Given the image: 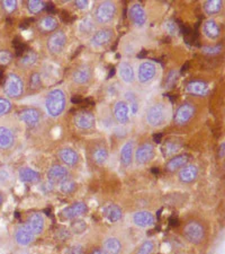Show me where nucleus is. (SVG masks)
I'll list each match as a JSON object with an SVG mask.
<instances>
[{
	"mask_svg": "<svg viewBox=\"0 0 225 254\" xmlns=\"http://www.w3.org/2000/svg\"><path fill=\"white\" fill-rule=\"evenodd\" d=\"M69 172L62 165H53L47 171V179L51 183H61L67 180Z\"/></svg>",
	"mask_w": 225,
	"mask_h": 254,
	"instance_id": "16",
	"label": "nucleus"
},
{
	"mask_svg": "<svg viewBox=\"0 0 225 254\" xmlns=\"http://www.w3.org/2000/svg\"><path fill=\"white\" fill-rule=\"evenodd\" d=\"M125 103L128 104L130 112L133 114H136L138 111V100L137 96L132 91H128L125 93Z\"/></svg>",
	"mask_w": 225,
	"mask_h": 254,
	"instance_id": "36",
	"label": "nucleus"
},
{
	"mask_svg": "<svg viewBox=\"0 0 225 254\" xmlns=\"http://www.w3.org/2000/svg\"><path fill=\"white\" fill-rule=\"evenodd\" d=\"M163 28H165V31L171 36L178 35V33L180 31V27L177 24V22H175L173 19L166 20V22L163 23Z\"/></svg>",
	"mask_w": 225,
	"mask_h": 254,
	"instance_id": "37",
	"label": "nucleus"
},
{
	"mask_svg": "<svg viewBox=\"0 0 225 254\" xmlns=\"http://www.w3.org/2000/svg\"><path fill=\"white\" fill-rule=\"evenodd\" d=\"M67 44V35L62 31H56L47 40V49L53 55H59Z\"/></svg>",
	"mask_w": 225,
	"mask_h": 254,
	"instance_id": "6",
	"label": "nucleus"
},
{
	"mask_svg": "<svg viewBox=\"0 0 225 254\" xmlns=\"http://www.w3.org/2000/svg\"><path fill=\"white\" fill-rule=\"evenodd\" d=\"M27 8L32 14H39L42 10H44L45 2L41 1V0H31L27 3Z\"/></svg>",
	"mask_w": 225,
	"mask_h": 254,
	"instance_id": "41",
	"label": "nucleus"
},
{
	"mask_svg": "<svg viewBox=\"0 0 225 254\" xmlns=\"http://www.w3.org/2000/svg\"><path fill=\"white\" fill-rule=\"evenodd\" d=\"M177 77H178V72L176 70H171L169 73H168L166 78V87L167 88L173 87V86L176 84V81H177Z\"/></svg>",
	"mask_w": 225,
	"mask_h": 254,
	"instance_id": "46",
	"label": "nucleus"
},
{
	"mask_svg": "<svg viewBox=\"0 0 225 254\" xmlns=\"http://www.w3.org/2000/svg\"><path fill=\"white\" fill-rule=\"evenodd\" d=\"M223 7V2L221 0H208L204 3V9L208 15H215L221 11Z\"/></svg>",
	"mask_w": 225,
	"mask_h": 254,
	"instance_id": "35",
	"label": "nucleus"
},
{
	"mask_svg": "<svg viewBox=\"0 0 225 254\" xmlns=\"http://www.w3.org/2000/svg\"><path fill=\"white\" fill-rule=\"evenodd\" d=\"M222 50H223V48L221 44H219V46H206L203 48V52L208 56L220 55V53L222 52Z\"/></svg>",
	"mask_w": 225,
	"mask_h": 254,
	"instance_id": "44",
	"label": "nucleus"
},
{
	"mask_svg": "<svg viewBox=\"0 0 225 254\" xmlns=\"http://www.w3.org/2000/svg\"><path fill=\"white\" fill-rule=\"evenodd\" d=\"M89 2L87 0H79V1H76V6L77 8H79V9H86V8L88 7Z\"/></svg>",
	"mask_w": 225,
	"mask_h": 254,
	"instance_id": "52",
	"label": "nucleus"
},
{
	"mask_svg": "<svg viewBox=\"0 0 225 254\" xmlns=\"http://www.w3.org/2000/svg\"><path fill=\"white\" fill-rule=\"evenodd\" d=\"M19 179L24 183H38L41 176L39 172L30 169V167H24L19 170Z\"/></svg>",
	"mask_w": 225,
	"mask_h": 254,
	"instance_id": "28",
	"label": "nucleus"
},
{
	"mask_svg": "<svg viewBox=\"0 0 225 254\" xmlns=\"http://www.w3.org/2000/svg\"><path fill=\"white\" fill-rule=\"evenodd\" d=\"M34 234L32 231L28 228L26 225H22L17 228V231L15 233V240L19 245L22 247H27L30 245L33 241H34Z\"/></svg>",
	"mask_w": 225,
	"mask_h": 254,
	"instance_id": "17",
	"label": "nucleus"
},
{
	"mask_svg": "<svg viewBox=\"0 0 225 254\" xmlns=\"http://www.w3.org/2000/svg\"><path fill=\"white\" fill-rule=\"evenodd\" d=\"M61 18H62L64 22H68V20H69V14L65 13V11H61Z\"/></svg>",
	"mask_w": 225,
	"mask_h": 254,
	"instance_id": "54",
	"label": "nucleus"
},
{
	"mask_svg": "<svg viewBox=\"0 0 225 254\" xmlns=\"http://www.w3.org/2000/svg\"><path fill=\"white\" fill-rule=\"evenodd\" d=\"M133 222L137 227L146 228L154 225V217L148 211H137L133 216Z\"/></svg>",
	"mask_w": 225,
	"mask_h": 254,
	"instance_id": "20",
	"label": "nucleus"
},
{
	"mask_svg": "<svg viewBox=\"0 0 225 254\" xmlns=\"http://www.w3.org/2000/svg\"><path fill=\"white\" fill-rule=\"evenodd\" d=\"M154 250V244L152 241H145L140 249L137 250L136 254H152Z\"/></svg>",
	"mask_w": 225,
	"mask_h": 254,
	"instance_id": "43",
	"label": "nucleus"
},
{
	"mask_svg": "<svg viewBox=\"0 0 225 254\" xmlns=\"http://www.w3.org/2000/svg\"><path fill=\"white\" fill-rule=\"evenodd\" d=\"M203 31L206 38L210 40H216L220 38L221 30L218 23L214 19H207L203 25Z\"/></svg>",
	"mask_w": 225,
	"mask_h": 254,
	"instance_id": "26",
	"label": "nucleus"
},
{
	"mask_svg": "<svg viewBox=\"0 0 225 254\" xmlns=\"http://www.w3.org/2000/svg\"><path fill=\"white\" fill-rule=\"evenodd\" d=\"M72 102H73V103H80V98L79 97H73L72 98Z\"/></svg>",
	"mask_w": 225,
	"mask_h": 254,
	"instance_id": "58",
	"label": "nucleus"
},
{
	"mask_svg": "<svg viewBox=\"0 0 225 254\" xmlns=\"http://www.w3.org/2000/svg\"><path fill=\"white\" fill-rule=\"evenodd\" d=\"M42 85V78L39 72H33L31 78H30V87L33 91H38Z\"/></svg>",
	"mask_w": 225,
	"mask_h": 254,
	"instance_id": "42",
	"label": "nucleus"
},
{
	"mask_svg": "<svg viewBox=\"0 0 225 254\" xmlns=\"http://www.w3.org/2000/svg\"><path fill=\"white\" fill-rule=\"evenodd\" d=\"M45 109L51 117L56 118L63 113L65 109V95L61 89H53L45 98Z\"/></svg>",
	"mask_w": 225,
	"mask_h": 254,
	"instance_id": "1",
	"label": "nucleus"
},
{
	"mask_svg": "<svg viewBox=\"0 0 225 254\" xmlns=\"http://www.w3.org/2000/svg\"><path fill=\"white\" fill-rule=\"evenodd\" d=\"M117 8L113 1L100 2L95 11V19L99 24H107L115 18Z\"/></svg>",
	"mask_w": 225,
	"mask_h": 254,
	"instance_id": "2",
	"label": "nucleus"
},
{
	"mask_svg": "<svg viewBox=\"0 0 225 254\" xmlns=\"http://www.w3.org/2000/svg\"><path fill=\"white\" fill-rule=\"evenodd\" d=\"M45 7L47 8V11L48 13H54V6H53V3H48V5H45Z\"/></svg>",
	"mask_w": 225,
	"mask_h": 254,
	"instance_id": "55",
	"label": "nucleus"
},
{
	"mask_svg": "<svg viewBox=\"0 0 225 254\" xmlns=\"http://www.w3.org/2000/svg\"><path fill=\"white\" fill-rule=\"evenodd\" d=\"M15 142V134L7 127H0V149L6 150L11 148Z\"/></svg>",
	"mask_w": 225,
	"mask_h": 254,
	"instance_id": "22",
	"label": "nucleus"
},
{
	"mask_svg": "<svg viewBox=\"0 0 225 254\" xmlns=\"http://www.w3.org/2000/svg\"><path fill=\"white\" fill-rule=\"evenodd\" d=\"M93 28H95V23L90 17L84 18L79 24V31L84 34H89L93 31Z\"/></svg>",
	"mask_w": 225,
	"mask_h": 254,
	"instance_id": "38",
	"label": "nucleus"
},
{
	"mask_svg": "<svg viewBox=\"0 0 225 254\" xmlns=\"http://www.w3.org/2000/svg\"><path fill=\"white\" fill-rule=\"evenodd\" d=\"M198 176V169L195 165H186L183 166L179 172V180L182 183H191L194 182Z\"/></svg>",
	"mask_w": 225,
	"mask_h": 254,
	"instance_id": "24",
	"label": "nucleus"
},
{
	"mask_svg": "<svg viewBox=\"0 0 225 254\" xmlns=\"http://www.w3.org/2000/svg\"><path fill=\"white\" fill-rule=\"evenodd\" d=\"M91 159L97 165H104L108 159V150L104 145H96L91 149Z\"/></svg>",
	"mask_w": 225,
	"mask_h": 254,
	"instance_id": "25",
	"label": "nucleus"
},
{
	"mask_svg": "<svg viewBox=\"0 0 225 254\" xmlns=\"http://www.w3.org/2000/svg\"><path fill=\"white\" fill-rule=\"evenodd\" d=\"M11 53L9 51H0V64L6 65L11 61Z\"/></svg>",
	"mask_w": 225,
	"mask_h": 254,
	"instance_id": "48",
	"label": "nucleus"
},
{
	"mask_svg": "<svg viewBox=\"0 0 225 254\" xmlns=\"http://www.w3.org/2000/svg\"><path fill=\"white\" fill-rule=\"evenodd\" d=\"M36 60H38V56H36V53L34 51H30L20 58L19 64L24 65V67H31V65H33L36 63Z\"/></svg>",
	"mask_w": 225,
	"mask_h": 254,
	"instance_id": "39",
	"label": "nucleus"
},
{
	"mask_svg": "<svg viewBox=\"0 0 225 254\" xmlns=\"http://www.w3.org/2000/svg\"><path fill=\"white\" fill-rule=\"evenodd\" d=\"M26 226L31 229L32 233L34 235L41 234L43 232V229L45 227V220L44 217L39 214V212H35V214H32L30 216V218L27 219L26 222Z\"/></svg>",
	"mask_w": 225,
	"mask_h": 254,
	"instance_id": "18",
	"label": "nucleus"
},
{
	"mask_svg": "<svg viewBox=\"0 0 225 254\" xmlns=\"http://www.w3.org/2000/svg\"><path fill=\"white\" fill-rule=\"evenodd\" d=\"M114 117L120 125H126L130 121V109L125 101H118L114 105Z\"/></svg>",
	"mask_w": 225,
	"mask_h": 254,
	"instance_id": "15",
	"label": "nucleus"
},
{
	"mask_svg": "<svg viewBox=\"0 0 225 254\" xmlns=\"http://www.w3.org/2000/svg\"><path fill=\"white\" fill-rule=\"evenodd\" d=\"M120 76L126 84H132L134 81V69L131 64L122 63L120 64Z\"/></svg>",
	"mask_w": 225,
	"mask_h": 254,
	"instance_id": "32",
	"label": "nucleus"
},
{
	"mask_svg": "<svg viewBox=\"0 0 225 254\" xmlns=\"http://www.w3.org/2000/svg\"><path fill=\"white\" fill-rule=\"evenodd\" d=\"M103 248L107 254H120L122 252V242L116 237H108L104 241Z\"/></svg>",
	"mask_w": 225,
	"mask_h": 254,
	"instance_id": "30",
	"label": "nucleus"
},
{
	"mask_svg": "<svg viewBox=\"0 0 225 254\" xmlns=\"http://www.w3.org/2000/svg\"><path fill=\"white\" fill-rule=\"evenodd\" d=\"M20 120H23L28 127H35L41 120V113L36 109H25L19 113Z\"/></svg>",
	"mask_w": 225,
	"mask_h": 254,
	"instance_id": "21",
	"label": "nucleus"
},
{
	"mask_svg": "<svg viewBox=\"0 0 225 254\" xmlns=\"http://www.w3.org/2000/svg\"><path fill=\"white\" fill-rule=\"evenodd\" d=\"M65 254H86V252L83 247H80V245H75V247L69 248L67 251H65Z\"/></svg>",
	"mask_w": 225,
	"mask_h": 254,
	"instance_id": "51",
	"label": "nucleus"
},
{
	"mask_svg": "<svg viewBox=\"0 0 225 254\" xmlns=\"http://www.w3.org/2000/svg\"><path fill=\"white\" fill-rule=\"evenodd\" d=\"M195 106L190 103H185L180 105L175 116V122L179 126H183L191 120L195 114Z\"/></svg>",
	"mask_w": 225,
	"mask_h": 254,
	"instance_id": "8",
	"label": "nucleus"
},
{
	"mask_svg": "<svg viewBox=\"0 0 225 254\" xmlns=\"http://www.w3.org/2000/svg\"><path fill=\"white\" fill-rule=\"evenodd\" d=\"M186 91L189 94L197 96H205L210 92V87L206 81L203 80H191L186 86Z\"/></svg>",
	"mask_w": 225,
	"mask_h": 254,
	"instance_id": "19",
	"label": "nucleus"
},
{
	"mask_svg": "<svg viewBox=\"0 0 225 254\" xmlns=\"http://www.w3.org/2000/svg\"><path fill=\"white\" fill-rule=\"evenodd\" d=\"M2 201H3V196H2V194H1V193H0V206H1Z\"/></svg>",
	"mask_w": 225,
	"mask_h": 254,
	"instance_id": "59",
	"label": "nucleus"
},
{
	"mask_svg": "<svg viewBox=\"0 0 225 254\" xmlns=\"http://www.w3.org/2000/svg\"><path fill=\"white\" fill-rule=\"evenodd\" d=\"M114 38V31L109 27L101 28V30L95 32V34L90 39V46L93 48H101L107 44Z\"/></svg>",
	"mask_w": 225,
	"mask_h": 254,
	"instance_id": "7",
	"label": "nucleus"
},
{
	"mask_svg": "<svg viewBox=\"0 0 225 254\" xmlns=\"http://www.w3.org/2000/svg\"><path fill=\"white\" fill-rule=\"evenodd\" d=\"M92 76V70L91 68L87 64L80 65L78 67L75 71L72 73V80L75 81L77 85H86L88 84L90 79H91Z\"/></svg>",
	"mask_w": 225,
	"mask_h": 254,
	"instance_id": "14",
	"label": "nucleus"
},
{
	"mask_svg": "<svg viewBox=\"0 0 225 254\" xmlns=\"http://www.w3.org/2000/svg\"><path fill=\"white\" fill-rule=\"evenodd\" d=\"M104 216L107 218L110 223H116L122 218L123 211L121 207H118L117 204H109L104 208Z\"/></svg>",
	"mask_w": 225,
	"mask_h": 254,
	"instance_id": "31",
	"label": "nucleus"
},
{
	"mask_svg": "<svg viewBox=\"0 0 225 254\" xmlns=\"http://www.w3.org/2000/svg\"><path fill=\"white\" fill-rule=\"evenodd\" d=\"M71 228L76 234H81V233L85 232L86 228H87V224H86L84 220H77V222L72 223Z\"/></svg>",
	"mask_w": 225,
	"mask_h": 254,
	"instance_id": "45",
	"label": "nucleus"
},
{
	"mask_svg": "<svg viewBox=\"0 0 225 254\" xmlns=\"http://www.w3.org/2000/svg\"><path fill=\"white\" fill-rule=\"evenodd\" d=\"M161 137H162V134H161V133L155 134V136H154V141H155V142H160V140H161Z\"/></svg>",
	"mask_w": 225,
	"mask_h": 254,
	"instance_id": "56",
	"label": "nucleus"
},
{
	"mask_svg": "<svg viewBox=\"0 0 225 254\" xmlns=\"http://www.w3.org/2000/svg\"><path fill=\"white\" fill-rule=\"evenodd\" d=\"M91 254H107V253H106L104 250H95Z\"/></svg>",
	"mask_w": 225,
	"mask_h": 254,
	"instance_id": "57",
	"label": "nucleus"
},
{
	"mask_svg": "<svg viewBox=\"0 0 225 254\" xmlns=\"http://www.w3.org/2000/svg\"><path fill=\"white\" fill-rule=\"evenodd\" d=\"M39 26L42 31L45 32H52L54 31L56 26H58V20H56L53 16H45L39 22Z\"/></svg>",
	"mask_w": 225,
	"mask_h": 254,
	"instance_id": "33",
	"label": "nucleus"
},
{
	"mask_svg": "<svg viewBox=\"0 0 225 254\" xmlns=\"http://www.w3.org/2000/svg\"><path fill=\"white\" fill-rule=\"evenodd\" d=\"M167 118V108L161 103L154 104L146 112V121L152 127H159L165 124Z\"/></svg>",
	"mask_w": 225,
	"mask_h": 254,
	"instance_id": "4",
	"label": "nucleus"
},
{
	"mask_svg": "<svg viewBox=\"0 0 225 254\" xmlns=\"http://www.w3.org/2000/svg\"><path fill=\"white\" fill-rule=\"evenodd\" d=\"M13 43H14V47L16 49V55H17L18 57L23 56L24 51H25V44H23L18 39H16Z\"/></svg>",
	"mask_w": 225,
	"mask_h": 254,
	"instance_id": "50",
	"label": "nucleus"
},
{
	"mask_svg": "<svg viewBox=\"0 0 225 254\" xmlns=\"http://www.w3.org/2000/svg\"><path fill=\"white\" fill-rule=\"evenodd\" d=\"M75 125L80 130H90L96 125V119L92 113L83 111L75 117Z\"/></svg>",
	"mask_w": 225,
	"mask_h": 254,
	"instance_id": "10",
	"label": "nucleus"
},
{
	"mask_svg": "<svg viewBox=\"0 0 225 254\" xmlns=\"http://www.w3.org/2000/svg\"><path fill=\"white\" fill-rule=\"evenodd\" d=\"M224 151H225V147H224V143H222L219 148V157L221 158L224 157Z\"/></svg>",
	"mask_w": 225,
	"mask_h": 254,
	"instance_id": "53",
	"label": "nucleus"
},
{
	"mask_svg": "<svg viewBox=\"0 0 225 254\" xmlns=\"http://www.w3.org/2000/svg\"><path fill=\"white\" fill-rule=\"evenodd\" d=\"M3 78V73H2V71L0 70V80H1Z\"/></svg>",
	"mask_w": 225,
	"mask_h": 254,
	"instance_id": "60",
	"label": "nucleus"
},
{
	"mask_svg": "<svg viewBox=\"0 0 225 254\" xmlns=\"http://www.w3.org/2000/svg\"><path fill=\"white\" fill-rule=\"evenodd\" d=\"M155 72H157V68L155 64L151 61H145L140 64L137 70V78L141 84H148L154 78Z\"/></svg>",
	"mask_w": 225,
	"mask_h": 254,
	"instance_id": "9",
	"label": "nucleus"
},
{
	"mask_svg": "<svg viewBox=\"0 0 225 254\" xmlns=\"http://www.w3.org/2000/svg\"><path fill=\"white\" fill-rule=\"evenodd\" d=\"M11 109V103L6 98H0V116H3V114H7L10 111Z\"/></svg>",
	"mask_w": 225,
	"mask_h": 254,
	"instance_id": "47",
	"label": "nucleus"
},
{
	"mask_svg": "<svg viewBox=\"0 0 225 254\" xmlns=\"http://www.w3.org/2000/svg\"><path fill=\"white\" fill-rule=\"evenodd\" d=\"M2 7L5 8L8 13H11V11H15L16 8H17V1L15 0H6V1H2Z\"/></svg>",
	"mask_w": 225,
	"mask_h": 254,
	"instance_id": "49",
	"label": "nucleus"
},
{
	"mask_svg": "<svg viewBox=\"0 0 225 254\" xmlns=\"http://www.w3.org/2000/svg\"><path fill=\"white\" fill-rule=\"evenodd\" d=\"M133 141L129 140L126 141L124 145H123L121 149V162L123 166L128 167L132 164V158H133Z\"/></svg>",
	"mask_w": 225,
	"mask_h": 254,
	"instance_id": "29",
	"label": "nucleus"
},
{
	"mask_svg": "<svg viewBox=\"0 0 225 254\" xmlns=\"http://www.w3.org/2000/svg\"><path fill=\"white\" fill-rule=\"evenodd\" d=\"M129 16L130 19L132 20V23L135 26L142 27L145 25L146 23V13L140 3H134V5L131 6L129 10Z\"/></svg>",
	"mask_w": 225,
	"mask_h": 254,
	"instance_id": "11",
	"label": "nucleus"
},
{
	"mask_svg": "<svg viewBox=\"0 0 225 254\" xmlns=\"http://www.w3.org/2000/svg\"><path fill=\"white\" fill-rule=\"evenodd\" d=\"M60 189L65 194H70L73 193L77 190V184L75 181L72 180H64L63 182L60 183Z\"/></svg>",
	"mask_w": 225,
	"mask_h": 254,
	"instance_id": "40",
	"label": "nucleus"
},
{
	"mask_svg": "<svg viewBox=\"0 0 225 254\" xmlns=\"http://www.w3.org/2000/svg\"><path fill=\"white\" fill-rule=\"evenodd\" d=\"M87 210L88 208L86 206V203L76 202L71 204V206L63 209L62 212H61V216H62L64 219H76L85 215Z\"/></svg>",
	"mask_w": 225,
	"mask_h": 254,
	"instance_id": "12",
	"label": "nucleus"
},
{
	"mask_svg": "<svg viewBox=\"0 0 225 254\" xmlns=\"http://www.w3.org/2000/svg\"><path fill=\"white\" fill-rule=\"evenodd\" d=\"M154 155V148L151 143H143L136 149L135 153V161L138 165H144V164L149 163L152 159Z\"/></svg>",
	"mask_w": 225,
	"mask_h": 254,
	"instance_id": "13",
	"label": "nucleus"
},
{
	"mask_svg": "<svg viewBox=\"0 0 225 254\" xmlns=\"http://www.w3.org/2000/svg\"><path fill=\"white\" fill-rule=\"evenodd\" d=\"M59 156L64 164L68 166H75L76 164L79 162V155H78L75 149L70 148V147H64V148L59 151Z\"/></svg>",
	"mask_w": 225,
	"mask_h": 254,
	"instance_id": "23",
	"label": "nucleus"
},
{
	"mask_svg": "<svg viewBox=\"0 0 225 254\" xmlns=\"http://www.w3.org/2000/svg\"><path fill=\"white\" fill-rule=\"evenodd\" d=\"M183 235L193 244H200L205 239V229L198 222L188 223L183 228Z\"/></svg>",
	"mask_w": 225,
	"mask_h": 254,
	"instance_id": "3",
	"label": "nucleus"
},
{
	"mask_svg": "<svg viewBox=\"0 0 225 254\" xmlns=\"http://www.w3.org/2000/svg\"><path fill=\"white\" fill-rule=\"evenodd\" d=\"M6 95L9 97H19L24 92V83L22 78L16 73H9L5 84Z\"/></svg>",
	"mask_w": 225,
	"mask_h": 254,
	"instance_id": "5",
	"label": "nucleus"
},
{
	"mask_svg": "<svg viewBox=\"0 0 225 254\" xmlns=\"http://www.w3.org/2000/svg\"><path fill=\"white\" fill-rule=\"evenodd\" d=\"M181 148V145L178 141L175 140H168L165 142V145L161 147V151L165 156H173V155L177 154Z\"/></svg>",
	"mask_w": 225,
	"mask_h": 254,
	"instance_id": "34",
	"label": "nucleus"
},
{
	"mask_svg": "<svg viewBox=\"0 0 225 254\" xmlns=\"http://www.w3.org/2000/svg\"><path fill=\"white\" fill-rule=\"evenodd\" d=\"M188 161H189L188 155H178V156H175L167 163V171L173 173V172L178 171L179 169H182L183 166H186Z\"/></svg>",
	"mask_w": 225,
	"mask_h": 254,
	"instance_id": "27",
	"label": "nucleus"
}]
</instances>
